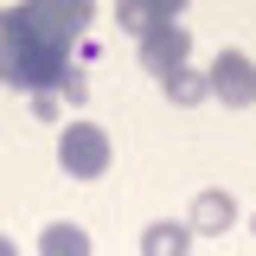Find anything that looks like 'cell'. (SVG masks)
Returning <instances> with one entry per match:
<instances>
[{"label":"cell","instance_id":"1","mask_svg":"<svg viewBox=\"0 0 256 256\" xmlns=\"http://www.w3.org/2000/svg\"><path fill=\"white\" fill-rule=\"evenodd\" d=\"M90 20H96L90 0H20V6H6V13H0V32H13V38H38V45L70 52V45L90 32Z\"/></svg>","mask_w":256,"mask_h":256},{"label":"cell","instance_id":"9","mask_svg":"<svg viewBox=\"0 0 256 256\" xmlns=\"http://www.w3.org/2000/svg\"><path fill=\"white\" fill-rule=\"evenodd\" d=\"M166 96H173V102H180V109H192V102H205V96H212V84H205V70H173V77H166Z\"/></svg>","mask_w":256,"mask_h":256},{"label":"cell","instance_id":"10","mask_svg":"<svg viewBox=\"0 0 256 256\" xmlns=\"http://www.w3.org/2000/svg\"><path fill=\"white\" fill-rule=\"evenodd\" d=\"M116 26H122V32H134V38H141V32H154V26H160L154 0H116Z\"/></svg>","mask_w":256,"mask_h":256},{"label":"cell","instance_id":"15","mask_svg":"<svg viewBox=\"0 0 256 256\" xmlns=\"http://www.w3.org/2000/svg\"><path fill=\"white\" fill-rule=\"evenodd\" d=\"M250 230H256V218H250Z\"/></svg>","mask_w":256,"mask_h":256},{"label":"cell","instance_id":"5","mask_svg":"<svg viewBox=\"0 0 256 256\" xmlns=\"http://www.w3.org/2000/svg\"><path fill=\"white\" fill-rule=\"evenodd\" d=\"M134 45H141V70H148V77H160V84H166L173 70H186V58H192V38H186V26H180V20H173V26L141 32Z\"/></svg>","mask_w":256,"mask_h":256},{"label":"cell","instance_id":"8","mask_svg":"<svg viewBox=\"0 0 256 256\" xmlns=\"http://www.w3.org/2000/svg\"><path fill=\"white\" fill-rule=\"evenodd\" d=\"M38 256H96L84 224H45L38 230Z\"/></svg>","mask_w":256,"mask_h":256},{"label":"cell","instance_id":"6","mask_svg":"<svg viewBox=\"0 0 256 256\" xmlns=\"http://www.w3.org/2000/svg\"><path fill=\"white\" fill-rule=\"evenodd\" d=\"M230 224H237V205H230V192H218V186L198 192L192 212H186V230H192V237H224Z\"/></svg>","mask_w":256,"mask_h":256},{"label":"cell","instance_id":"14","mask_svg":"<svg viewBox=\"0 0 256 256\" xmlns=\"http://www.w3.org/2000/svg\"><path fill=\"white\" fill-rule=\"evenodd\" d=\"M0 256H20V250H13V237H0Z\"/></svg>","mask_w":256,"mask_h":256},{"label":"cell","instance_id":"4","mask_svg":"<svg viewBox=\"0 0 256 256\" xmlns=\"http://www.w3.org/2000/svg\"><path fill=\"white\" fill-rule=\"evenodd\" d=\"M205 84H212V102L250 109V102H256V58H250V52H218L212 70H205Z\"/></svg>","mask_w":256,"mask_h":256},{"label":"cell","instance_id":"2","mask_svg":"<svg viewBox=\"0 0 256 256\" xmlns=\"http://www.w3.org/2000/svg\"><path fill=\"white\" fill-rule=\"evenodd\" d=\"M64 70H70V52L0 32V84H6V90H26V96H32V90H58Z\"/></svg>","mask_w":256,"mask_h":256},{"label":"cell","instance_id":"7","mask_svg":"<svg viewBox=\"0 0 256 256\" xmlns=\"http://www.w3.org/2000/svg\"><path fill=\"white\" fill-rule=\"evenodd\" d=\"M186 250H192L186 218H154L148 230H141V256H186Z\"/></svg>","mask_w":256,"mask_h":256},{"label":"cell","instance_id":"3","mask_svg":"<svg viewBox=\"0 0 256 256\" xmlns=\"http://www.w3.org/2000/svg\"><path fill=\"white\" fill-rule=\"evenodd\" d=\"M109 160H116V148H109V128L96 122H70L58 134V166L70 173V180H102L109 173Z\"/></svg>","mask_w":256,"mask_h":256},{"label":"cell","instance_id":"13","mask_svg":"<svg viewBox=\"0 0 256 256\" xmlns=\"http://www.w3.org/2000/svg\"><path fill=\"white\" fill-rule=\"evenodd\" d=\"M192 0H154V13H160V26H173V20H180V13H186Z\"/></svg>","mask_w":256,"mask_h":256},{"label":"cell","instance_id":"12","mask_svg":"<svg viewBox=\"0 0 256 256\" xmlns=\"http://www.w3.org/2000/svg\"><path fill=\"white\" fill-rule=\"evenodd\" d=\"M58 96H64V102H84V96H90V84H84V70H77V64L58 77Z\"/></svg>","mask_w":256,"mask_h":256},{"label":"cell","instance_id":"11","mask_svg":"<svg viewBox=\"0 0 256 256\" xmlns=\"http://www.w3.org/2000/svg\"><path fill=\"white\" fill-rule=\"evenodd\" d=\"M58 109H64L58 90H32V116H38V122H58Z\"/></svg>","mask_w":256,"mask_h":256}]
</instances>
